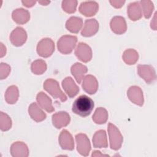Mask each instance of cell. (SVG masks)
Instances as JSON below:
<instances>
[{
  "label": "cell",
  "mask_w": 157,
  "mask_h": 157,
  "mask_svg": "<svg viewBox=\"0 0 157 157\" xmlns=\"http://www.w3.org/2000/svg\"><path fill=\"white\" fill-rule=\"evenodd\" d=\"M94 106V101L86 95H81L74 102L72 107V111L83 117L90 115Z\"/></svg>",
  "instance_id": "cell-1"
},
{
  "label": "cell",
  "mask_w": 157,
  "mask_h": 157,
  "mask_svg": "<svg viewBox=\"0 0 157 157\" xmlns=\"http://www.w3.org/2000/svg\"><path fill=\"white\" fill-rule=\"evenodd\" d=\"M44 89L49 93L53 98L58 99L61 102L67 100V97L60 89L58 82L54 79H47L44 83Z\"/></svg>",
  "instance_id": "cell-2"
},
{
  "label": "cell",
  "mask_w": 157,
  "mask_h": 157,
  "mask_svg": "<svg viewBox=\"0 0 157 157\" xmlns=\"http://www.w3.org/2000/svg\"><path fill=\"white\" fill-rule=\"evenodd\" d=\"M77 42V37L75 36H63L57 42L58 51L65 55L71 53L75 47Z\"/></svg>",
  "instance_id": "cell-3"
},
{
  "label": "cell",
  "mask_w": 157,
  "mask_h": 157,
  "mask_svg": "<svg viewBox=\"0 0 157 157\" xmlns=\"http://www.w3.org/2000/svg\"><path fill=\"white\" fill-rule=\"evenodd\" d=\"M108 133L110 140V148L114 150H119L122 145L123 138L116 126L111 123L108 124Z\"/></svg>",
  "instance_id": "cell-4"
},
{
  "label": "cell",
  "mask_w": 157,
  "mask_h": 157,
  "mask_svg": "<svg viewBox=\"0 0 157 157\" xmlns=\"http://www.w3.org/2000/svg\"><path fill=\"white\" fill-rule=\"evenodd\" d=\"M54 51L55 44L50 38H44L37 44V52L42 57L48 58L53 54Z\"/></svg>",
  "instance_id": "cell-5"
},
{
  "label": "cell",
  "mask_w": 157,
  "mask_h": 157,
  "mask_svg": "<svg viewBox=\"0 0 157 157\" xmlns=\"http://www.w3.org/2000/svg\"><path fill=\"white\" fill-rule=\"evenodd\" d=\"M77 143V150L78 152L83 156H87L91 150L90 142L85 134H78L75 136Z\"/></svg>",
  "instance_id": "cell-6"
},
{
  "label": "cell",
  "mask_w": 157,
  "mask_h": 157,
  "mask_svg": "<svg viewBox=\"0 0 157 157\" xmlns=\"http://www.w3.org/2000/svg\"><path fill=\"white\" fill-rule=\"evenodd\" d=\"M138 74L147 83H153L156 78L155 71L151 65L139 64L137 66Z\"/></svg>",
  "instance_id": "cell-7"
},
{
  "label": "cell",
  "mask_w": 157,
  "mask_h": 157,
  "mask_svg": "<svg viewBox=\"0 0 157 157\" xmlns=\"http://www.w3.org/2000/svg\"><path fill=\"white\" fill-rule=\"evenodd\" d=\"M75 54L81 61L88 63L92 58V50L89 45L83 42H80L77 45Z\"/></svg>",
  "instance_id": "cell-8"
},
{
  "label": "cell",
  "mask_w": 157,
  "mask_h": 157,
  "mask_svg": "<svg viewBox=\"0 0 157 157\" xmlns=\"http://www.w3.org/2000/svg\"><path fill=\"white\" fill-rule=\"evenodd\" d=\"M9 39L13 45L20 47L25 43L27 39V34L21 27H17L10 33Z\"/></svg>",
  "instance_id": "cell-9"
},
{
  "label": "cell",
  "mask_w": 157,
  "mask_h": 157,
  "mask_svg": "<svg viewBox=\"0 0 157 157\" xmlns=\"http://www.w3.org/2000/svg\"><path fill=\"white\" fill-rule=\"evenodd\" d=\"M127 96L129 100L134 104L139 106L143 105L144 101L143 92L139 86H131L127 91Z\"/></svg>",
  "instance_id": "cell-10"
},
{
  "label": "cell",
  "mask_w": 157,
  "mask_h": 157,
  "mask_svg": "<svg viewBox=\"0 0 157 157\" xmlns=\"http://www.w3.org/2000/svg\"><path fill=\"white\" fill-rule=\"evenodd\" d=\"M59 144L63 150H72L74 148V142L72 135L66 129H63L58 137Z\"/></svg>",
  "instance_id": "cell-11"
},
{
  "label": "cell",
  "mask_w": 157,
  "mask_h": 157,
  "mask_svg": "<svg viewBox=\"0 0 157 157\" xmlns=\"http://www.w3.org/2000/svg\"><path fill=\"white\" fill-rule=\"evenodd\" d=\"M82 86L85 92L90 94H93L98 89V82L94 76L87 75L83 78Z\"/></svg>",
  "instance_id": "cell-12"
},
{
  "label": "cell",
  "mask_w": 157,
  "mask_h": 157,
  "mask_svg": "<svg viewBox=\"0 0 157 157\" xmlns=\"http://www.w3.org/2000/svg\"><path fill=\"white\" fill-rule=\"evenodd\" d=\"M99 9V4L96 1H85L80 4L79 12L86 17L94 15Z\"/></svg>",
  "instance_id": "cell-13"
},
{
  "label": "cell",
  "mask_w": 157,
  "mask_h": 157,
  "mask_svg": "<svg viewBox=\"0 0 157 157\" xmlns=\"http://www.w3.org/2000/svg\"><path fill=\"white\" fill-rule=\"evenodd\" d=\"M71 118L66 112H56L52 115L53 125L57 129L66 126L70 122Z\"/></svg>",
  "instance_id": "cell-14"
},
{
  "label": "cell",
  "mask_w": 157,
  "mask_h": 157,
  "mask_svg": "<svg viewBox=\"0 0 157 157\" xmlns=\"http://www.w3.org/2000/svg\"><path fill=\"white\" fill-rule=\"evenodd\" d=\"M112 31L117 34H121L126 32L127 29L125 19L121 16H115L110 21Z\"/></svg>",
  "instance_id": "cell-15"
},
{
  "label": "cell",
  "mask_w": 157,
  "mask_h": 157,
  "mask_svg": "<svg viewBox=\"0 0 157 157\" xmlns=\"http://www.w3.org/2000/svg\"><path fill=\"white\" fill-rule=\"evenodd\" d=\"M99 30V23L93 19H88L85 21L84 27L81 32L82 36L84 37H90L94 35Z\"/></svg>",
  "instance_id": "cell-16"
},
{
  "label": "cell",
  "mask_w": 157,
  "mask_h": 157,
  "mask_svg": "<svg viewBox=\"0 0 157 157\" xmlns=\"http://www.w3.org/2000/svg\"><path fill=\"white\" fill-rule=\"evenodd\" d=\"M62 86L71 98L75 96L79 92V88L71 77H67L62 81Z\"/></svg>",
  "instance_id": "cell-17"
},
{
  "label": "cell",
  "mask_w": 157,
  "mask_h": 157,
  "mask_svg": "<svg viewBox=\"0 0 157 157\" xmlns=\"http://www.w3.org/2000/svg\"><path fill=\"white\" fill-rule=\"evenodd\" d=\"M10 153L13 157H26L29 155V150L25 143L16 142L11 145Z\"/></svg>",
  "instance_id": "cell-18"
},
{
  "label": "cell",
  "mask_w": 157,
  "mask_h": 157,
  "mask_svg": "<svg viewBox=\"0 0 157 157\" xmlns=\"http://www.w3.org/2000/svg\"><path fill=\"white\" fill-rule=\"evenodd\" d=\"M12 17L15 23L20 25H23L29 20L30 13L28 10L23 8H19L13 11Z\"/></svg>",
  "instance_id": "cell-19"
},
{
  "label": "cell",
  "mask_w": 157,
  "mask_h": 157,
  "mask_svg": "<svg viewBox=\"0 0 157 157\" xmlns=\"http://www.w3.org/2000/svg\"><path fill=\"white\" fill-rule=\"evenodd\" d=\"M36 100L39 105L47 112L51 113L55 110V108L52 105V99L44 92H40L37 94Z\"/></svg>",
  "instance_id": "cell-20"
},
{
  "label": "cell",
  "mask_w": 157,
  "mask_h": 157,
  "mask_svg": "<svg viewBox=\"0 0 157 157\" xmlns=\"http://www.w3.org/2000/svg\"><path fill=\"white\" fill-rule=\"evenodd\" d=\"M93 144L94 148H107L108 147L106 132L104 130H99L93 137Z\"/></svg>",
  "instance_id": "cell-21"
},
{
  "label": "cell",
  "mask_w": 157,
  "mask_h": 157,
  "mask_svg": "<svg viewBox=\"0 0 157 157\" xmlns=\"http://www.w3.org/2000/svg\"><path fill=\"white\" fill-rule=\"evenodd\" d=\"M28 112L31 118L36 122L42 121L47 117L46 114L35 102H33L29 106Z\"/></svg>",
  "instance_id": "cell-22"
},
{
  "label": "cell",
  "mask_w": 157,
  "mask_h": 157,
  "mask_svg": "<svg viewBox=\"0 0 157 157\" xmlns=\"http://www.w3.org/2000/svg\"><path fill=\"white\" fill-rule=\"evenodd\" d=\"M71 71L72 75L79 84L83 80L84 75L87 72L88 69L86 66L80 63H76L71 67Z\"/></svg>",
  "instance_id": "cell-23"
},
{
  "label": "cell",
  "mask_w": 157,
  "mask_h": 157,
  "mask_svg": "<svg viewBox=\"0 0 157 157\" xmlns=\"http://www.w3.org/2000/svg\"><path fill=\"white\" fill-rule=\"evenodd\" d=\"M127 9L128 17L132 21L138 20L142 17V10L139 2L130 3L128 6Z\"/></svg>",
  "instance_id": "cell-24"
},
{
  "label": "cell",
  "mask_w": 157,
  "mask_h": 157,
  "mask_svg": "<svg viewBox=\"0 0 157 157\" xmlns=\"http://www.w3.org/2000/svg\"><path fill=\"white\" fill-rule=\"evenodd\" d=\"M83 25V20L80 17H71L66 23V28L72 33H78Z\"/></svg>",
  "instance_id": "cell-25"
},
{
  "label": "cell",
  "mask_w": 157,
  "mask_h": 157,
  "mask_svg": "<svg viewBox=\"0 0 157 157\" xmlns=\"http://www.w3.org/2000/svg\"><path fill=\"white\" fill-rule=\"evenodd\" d=\"M18 96V89L16 86L12 85L7 88L5 93V99L8 104H15L17 101Z\"/></svg>",
  "instance_id": "cell-26"
},
{
  "label": "cell",
  "mask_w": 157,
  "mask_h": 157,
  "mask_svg": "<svg viewBox=\"0 0 157 157\" xmlns=\"http://www.w3.org/2000/svg\"><path fill=\"white\" fill-rule=\"evenodd\" d=\"M93 120L96 124H104L108 118V112L107 110L103 107L97 108L93 115Z\"/></svg>",
  "instance_id": "cell-27"
},
{
  "label": "cell",
  "mask_w": 157,
  "mask_h": 157,
  "mask_svg": "<svg viewBox=\"0 0 157 157\" xmlns=\"http://www.w3.org/2000/svg\"><path fill=\"white\" fill-rule=\"evenodd\" d=\"M122 58L125 63L131 65L135 64L137 61L139 55L135 50L129 48L124 52Z\"/></svg>",
  "instance_id": "cell-28"
},
{
  "label": "cell",
  "mask_w": 157,
  "mask_h": 157,
  "mask_svg": "<svg viewBox=\"0 0 157 157\" xmlns=\"http://www.w3.org/2000/svg\"><path fill=\"white\" fill-rule=\"evenodd\" d=\"M31 68L34 74L40 75L46 71L47 64L45 61L42 59H37L32 63Z\"/></svg>",
  "instance_id": "cell-29"
},
{
  "label": "cell",
  "mask_w": 157,
  "mask_h": 157,
  "mask_svg": "<svg viewBox=\"0 0 157 157\" xmlns=\"http://www.w3.org/2000/svg\"><path fill=\"white\" fill-rule=\"evenodd\" d=\"M0 128L2 131H8L12 126V120L8 115L1 112L0 113Z\"/></svg>",
  "instance_id": "cell-30"
},
{
  "label": "cell",
  "mask_w": 157,
  "mask_h": 157,
  "mask_svg": "<svg viewBox=\"0 0 157 157\" xmlns=\"http://www.w3.org/2000/svg\"><path fill=\"white\" fill-rule=\"evenodd\" d=\"M140 3L142 6L145 18H149L154 9L153 2L151 1H141Z\"/></svg>",
  "instance_id": "cell-31"
},
{
  "label": "cell",
  "mask_w": 157,
  "mask_h": 157,
  "mask_svg": "<svg viewBox=\"0 0 157 157\" xmlns=\"http://www.w3.org/2000/svg\"><path fill=\"white\" fill-rule=\"evenodd\" d=\"M77 5V1H63L62 2L63 9L68 13H72L75 12Z\"/></svg>",
  "instance_id": "cell-32"
},
{
  "label": "cell",
  "mask_w": 157,
  "mask_h": 157,
  "mask_svg": "<svg viewBox=\"0 0 157 157\" xmlns=\"http://www.w3.org/2000/svg\"><path fill=\"white\" fill-rule=\"evenodd\" d=\"M10 72V67L6 63H1L0 66V72H1V79L6 78Z\"/></svg>",
  "instance_id": "cell-33"
},
{
  "label": "cell",
  "mask_w": 157,
  "mask_h": 157,
  "mask_svg": "<svg viewBox=\"0 0 157 157\" xmlns=\"http://www.w3.org/2000/svg\"><path fill=\"white\" fill-rule=\"evenodd\" d=\"M110 3L115 8H120L124 4V1H110Z\"/></svg>",
  "instance_id": "cell-34"
},
{
  "label": "cell",
  "mask_w": 157,
  "mask_h": 157,
  "mask_svg": "<svg viewBox=\"0 0 157 157\" xmlns=\"http://www.w3.org/2000/svg\"><path fill=\"white\" fill-rule=\"evenodd\" d=\"M21 2L23 4V6H25L27 7H31L36 4V1H22Z\"/></svg>",
  "instance_id": "cell-35"
},
{
  "label": "cell",
  "mask_w": 157,
  "mask_h": 157,
  "mask_svg": "<svg viewBox=\"0 0 157 157\" xmlns=\"http://www.w3.org/2000/svg\"><path fill=\"white\" fill-rule=\"evenodd\" d=\"M156 13H155V16L153 17V19L151 20V28L153 29V30H156Z\"/></svg>",
  "instance_id": "cell-36"
},
{
  "label": "cell",
  "mask_w": 157,
  "mask_h": 157,
  "mask_svg": "<svg viewBox=\"0 0 157 157\" xmlns=\"http://www.w3.org/2000/svg\"><path fill=\"white\" fill-rule=\"evenodd\" d=\"M6 47L3 45V44L1 42V57H2L6 55Z\"/></svg>",
  "instance_id": "cell-37"
},
{
  "label": "cell",
  "mask_w": 157,
  "mask_h": 157,
  "mask_svg": "<svg viewBox=\"0 0 157 157\" xmlns=\"http://www.w3.org/2000/svg\"><path fill=\"white\" fill-rule=\"evenodd\" d=\"M101 151H94L91 155L92 156H108L107 155H104V154H101L100 153Z\"/></svg>",
  "instance_id": "cell-38"
},
{
  "label": "cell",
  "mask_w": 157,
  "mask_h": 157,
  "mask_svg": "<svg viewBox=\"0 0 157 157\" xmlns=\"http://www.w3.org/2000/svg\"><path fill=\"white\" fill-rule=\"evenodd\" d=\"M50 2V1H39V3L41 4L43 6H47L48 4H49Z\"/></svg>",
  "instance_id": "cell-39"
}]
</instances>
